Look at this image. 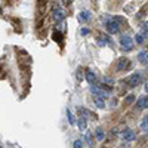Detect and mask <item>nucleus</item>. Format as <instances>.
Here are the masks:
<instances>
[{"instance_id":"nucleus-28","label":"nucleus","mask_w":148,"mask_h":148,"mask_svg":"<svg viewBox=\"0 0 148 148\" xmlns=\"http://www.w3.org/2000/svg\"><path fill=\"white\" fill-rule=\"evenodd\" d=\"M145 92L148 93V83H145Z\"/></svg>"},{"instance_id":"nucleus-22","label":"nucleus","mask_w":148,"mask_h":148,"mask_svg":"<svg viewBox=\"0 0 148 148\" xmlns=\"http://www.w3.org/2000/svg\"><path fill=\"white\" fill-rule=\"evenodd\" d=\"M135 39H136V43H144V39H145V34L144 33H138L136 34V37H135Z\"/></svg>"},{"instance_id":"nucleus-16","label":"nucleus","mask_w":148,"mask_h":148,"mask_svg":"<svg viewBox=\"0 0 148 148\" xmlns=\"http://www.w3.org/2000/svg\"><path fill=\"white\" fill-rule=\"evenodd\" d=\"M96 45H98V46H101V47H104V46L107 45V40H105V34H99V37L96 39Z\"/></svg>"},{"instance_id":"nucleus-8","label":"nucleus","mask_w":148,"mask_h":148,"mask_svg":"<svg viewBox=\"0 0 148 148\" xmlns=\"http://www.w3.org/2000/svg\"><path fill=\"white\" fill-rule=\"evenodd\" d=\"M130 67V61L127 58H120L119 59V62H117V70L119 71H125Z\"/></svg>"},{"instance_id":"nucleus-17","label":"nucleus","mask_w":148,"mask_h":148,"mask_svg":"<svg viewBox=\"0 0 148 148\" xmlns=\"http://www.w3.org/2000/svg\"><path fill=\"white\" fill-rule=\"evenodd\" d=\"M65 25H67V24H65V19H64V21H58V22H56V30L64 33V31H65Z\"/></svg>"},{"instance_id":"nucleus-23","label":"nucleus","mask_w":148,"mask_h":148,"mask_svg":"<svg viewBox=\"0 0 148 148\" xmlns=\"http://www.w3.org/2000/svg\"><path fill=\"white\" fill-rule=\"evenodd\" d=\"M104 83H105V86H111V84H113L114 83V79L113 77H104Z\"/></svg>"},{"instance_id":"nucleus-26","label":"nucleus","mask_w":148,"mask_h":148,"mask_svg":"<svg viewBox=\"0 0 148 148\" xmlns=\"http://www.w3.org/2000/svg\"><path fill=\"white\" fill-rule=\"evenodd\" d=\"M82 34H83V36H88V34H90V30L84 27V28H82Z\"/></svg>"},{"instance_id":"nucleus-4","label":"nucleus","mask_w":148,"mask_h":148,"mask_svg":"<svg viewBox=\"0 0 148 148\" xmlns=\"http://www.w3.org/2000/svg\"><path fill=\"white\" fill-rule=\"evenodd\" d=\"M133 45H135V42H133L132 37H129V36H121L120 46H121V49H123L125 52H130L132 49H133Z\"/></svg>"},{"instance_id":"nucleus-10","label":"nucleus","mask_w":148,"mask_h":148,"mask_svg":"<svg viewBox=\"0 0 148 148\" xmlns=\"http://www.w3.org/2000/svg\"><path fill=\"white\" fill-rule=\"evenodd\" d=\"M135 108L136 110H147L148 108V96H142L138 99L136 105H135Z\"/></svg>"},{"instance_id":"nucleus-12","label":"nucleus","mask_w":148,"mask_h":148,"mask_svg":"<svg viewBox=\"0 0 148 148\" xmlns=\"http://www.w3.org/2000/svg\"><path fill=\"white\" fill-rule=\"evenodd\" d=\"M77 126H79V129H80V130L86 132V129H88V119L82 116V117L79 119V121H77Z\"/></svg>"},{"instance_id":"nucleus-15","label":"nucleus","mask_w":148,"mask_h":148,"mask_svg":"<svg viewBox=\"0 0 148 148\" xmlns=\"http://www.w3.org/2000/svg\"><path fill=\"white\" fill-rule=\"evenodd\" d=\"M84 141L88 142L89 147H93V138H92V133L88 132V129H86V133H84Z\"/></svg>"},{"instance_id":"nucleus-3","label":"nucleus","mask_w":148,"mask_h":148,"mask_svg":"<svg viewBox=\"0 0 148 148\" xmlns=\"http://www.w3.org/2000/svg\"><path fill=\"white\" fill-rule=\"evenodd\" d=\"M52 18L58 22V21H64L67 18V10L62 9V6H53L52 8Z\"/></svg>"},{"instance_id":"nucleus-18","label":"nucleus","mask_w":148,"mask_h":148,"mask_svg":"<svg viewBox=\"0 0 148 148\" xmlns=\"http://www.w3.org/2000/svg\"><path fill=\"white\" fill-rule=\"evenodd\" d=\"M52 39L55 40V42H58V43H61V39H62V31H55L53 33V36H52Z\"/></svg>"},{"instance_id":"nucleus-27","label":"nucleus","mask_w":148,"mask_h":148,"mask_svg":"<svg viewBox=\"0 0 148 148\" xmlns=\"http://www.w3.org/2000/svg\"><path fill=\"white\" fill-rule=\"evenodd\" d=\"M82 73H83V70H82V68H79V70H77V79H79V80H82V79H83V74H82Z\"/></svg>"},{"instance_id":"nucleus-24","label":"nucleus","mask_w":148,"mask_h":148,"mask_svg":"<svg viewBox=\"0 0 148 148\" xmlns=\"http://www.w3.org/2000/svg\"><path fill=\"white\" fill-rule=\"evenodd\" d=\"M135 101V95H127V98H126V104H132Z\"/></svg>"},{"instance_id":"nucleus-2","label":"nucleus","mask_w":148,"mask_h":148,"mask_svg":"<svg viewBox=\"0 0 148 148\" xmlns=\"http://www.w3.org/2000/svg\"><path fill=\"white\" fill-rule=\"evenodd\" d=\"M105 27H107V31L110 34H117L120 31V22L116 18H110L105 22Z\"/></svg>"},{"instance_id":"nucleus-13","label":"nucleus","mask_w":148,"mask_h":148,"mask_svg":"<svg viewBox=\"0 0 148 148\" xmlns=\"http://www.w3.org/2000/svg\"><path fill=\"white\" fill-rule=\"evenodd\" d=\"M138 61L142 64H147L148 62V51H142L138 53Z\"/></svg>"},{"instance_id":"nucleus-20","label":"nucleus","mask_w":148,"mask_h":148,"mask_svg":"<svg viewBox=\"0 0 148 148\" xmlns=\"http://www.w3.org/2000/svg\"><path fill=\"white\" fill-rule=\"evenodd\" d=\"M95 105L98 107V108H104L105 107V104H104V99H102V98H96V99H95Z\"/></svg>"},{"instance_id":"nucleus-9","label":"nucleus","mask_w":148,"mask_h":148,"mask_svg":"<svg viewBox=\"0 0 148 148\" xmlns=\"http://www.w3.org/2000/svg\"><path fill=\"white\" fill-rule=\"evenodd\" d=\"M46 6H47V0H37V12H39V15L37 16H43L45 10H46Z\"/></svg>"},{"instance_id":"nucleus-6","label":"nucleus","mask_w":148,"mask_h":148,"mask_svg":"<svg viewBox=\"0 0 148 148\" xmlns=\"http://www.w3.org/2000/svg\"><path fill=\"white\" fill-rule=\"evenodd\" d=\"M121 138L125 141H127V142H130L133 139H136V132H135L133 129H125L121 132Z\"/></svg>"},{"instance_id":"nucleus-1","label":"nucleus","mask_w":148,"mask_h":148,"mask_svg":"<svg viewBox=\"0 0 148 148\" xmlns=\"http://www.w3.org/2000/svg\"><path fill=\"white\" fill-rule=\"evenodd\" d=\"M142 82H144V73H141V71L132 74V76L126 80V83L129 84V88H136V86H139Z\"/></svg>"},{"instance_id":"nucleus-19","label":"nucleus","mask_w":148,"mask_h":148,"mask_svg":"<svg viewBox=\"0 0 148 148\" xmlns=\"http://www.w3.org/2000/svg\"><path fill=\"white\" fill-rule=\"evenodd\" d=\"M67 119H68V123H70V125H74V123H77L76 119H74V116H73V113H71L70 110H67Z\"/></svg>"},{"instance_id":"nucleus-14","label":"nucleus","mask_w":148,"mask_h":148,"mask_svg":"<svg viewBox=\"0 0 148 148\" xmlns=\"http://www.w3.org/2000/svg\"><path fill=\"white\" fill-rule=\"evenodd\" d=\"M95 138L98 139V141H104V138H105V135H104V129L102 127H98L96 129V132H95Z\"/></svg>"},{"instance_id":"nucleus-29","label":"nucleus","mask_w":148,"mask_h":148,"mask_svg":"<svg viewBox=\"0 0 148 148\" xmlns=\"http://www.w3.org/2000/svg\"><path fill=\"white\" fill-rule=\"evenodd\" d=\"M0 12H2V3H0Z\"/></svg>"},{"instance_id":"nucleus-5","label":"nucleus","mask_w":148,"mask_h":148,"mask_svg":"<svg viewBox=\"0 0 148 148\" xmlns=\"http://www.w3.org/2000/svg\"><path fill=\"white\" fill-rule=\"evenodd\" d=\"M90 92L96 96V98H102V99H107V98H110V92L108 90H104L101 88H98V86H92L90 88Z\"/></svg>"},{"instance_id":"nucleus-7","label":"nucleus","mask_w":148,"mask_h":148,"mask_svg":"<svg viewBox=\"0 0 148 148\" xmlns=\"http://www.w3.org/2000/svg\"><path fill=\"white\" fill-rule=\"evenodd\" d=\"M84 77H86V80H88L90 84H96L98 83V74L95 71H92V70H86Z\"/></svg>"},{"instance_id":"nucleus-11","label":"nucleus","mask_w":148,"mask_h":148,"mask_svg":"<svg viewBox=\"0 0 148 148\" xmlns=\"http://www.w3.org/2000/svg\"><path fill=\"white\" fill-rule=\"evenodd\" d=\"M92 19V14L89 10H82L79 14V21L80 22H89Z\"/></svg>"},{"instance_id":"nucleus-25","label":"nucleus","mask_w":148,"mask_h":148,"mask_svg":"<svg viewBox=\"0 0 148 148\" xmlns=\"http://www.w3.org/2000/svg\"><path fill=\"white\" fill-rule=\"evenodd\" d=\"M73 147H74V148H82V147H84V145H83V142H82V141H74Z\"/></svg>"},{"instance_id":"nucleus-21","label":"nucleus","mask_w":148,"mask_h":148,"mask_svg":"<svg viewBox=\"0 0 148 148\" xmlns=\"http://www.w3.org/2000/svg\"><path fill=\"white\" fill-rule=\"evenodd\" d=\"M141 129H142V130H148V114L145 116V119H144L142 123H141Z\"/></svg>"}]
</instances>
